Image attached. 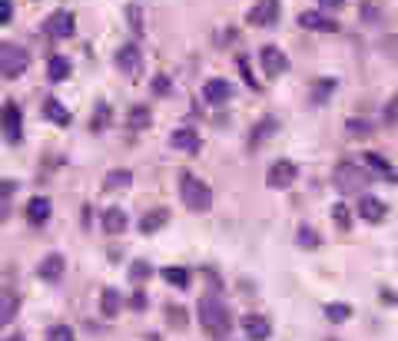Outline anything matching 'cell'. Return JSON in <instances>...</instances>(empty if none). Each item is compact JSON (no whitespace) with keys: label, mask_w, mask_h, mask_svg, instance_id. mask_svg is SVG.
I'll return each instance as SVG.
<instances>
[{"label":"cell","mask_w":398,"mask_h":341,"mask_svg":"<svg viewBox=\"0 0 398 341\" xmlns=\"http://www.w3.org/2000/svg\"><path fill=\"white\" fill-rule=\"evenodd\" d=\"M199 325L206 328V335L213 341H226L230 338V328H232V318H230V308L226 301L219 295H202L199 298Z\"/></svg>","instance_id":"6da1fadb"},{"label":"cell","mask_w":398,"mask_h":341,"mask_svg":"<svg viewBox=\"0 0 398 341\" xmlns=\"http://www.w3.org/2000/svg\"><path fill=\"white\" fill-rule=\"evenodd\" d=\"M349 315H352V308H349L345 301H329V305H325V318H329V322H336V325L349 322Z\"/></svg>","instance_id":"4316f807"},{"label":"cell","mask_w":398,"mask_h":341,"mask_svg":"<svg viewBox=\"0 0 398 341\" xmlns=\"http://www.w3.org/2000/svg\"><path fill=\"white\" fill-rule=\"evenodd\" d=\"M113 63H116V67H120L130 80H139V73H143V53H139L137 44H123L120 50H116Z\"/></svg>","instance_id":"5b68a950"},{"label":"cell","mask_w":398,"mask_h":341,"mask_svg":"<svg viewBox=\"0 0 398 341\" xmlns=\"http://www.w3.org/2000/svg\"><path fill=\"white\" fill-rule=\"evenodd\" d=\"M362 159H365V166H368V169H372V173H375V176H379V179H385L388 186H395V182H398V173H395V166L388 163L385 156H379V152H365Z\"/></svg>","instance_id":"4fadbf2b"},{"label":"cell","mask_w":398,"mask_h":341,"mask_svg":"<svg viewBox=\"0 0 398 341\" xmlns=\"http://www.w3.org/2000/svg\"><path fill=\"white\" fill-rule=\"evenodd\" d=\"M243 331L249 341H266L272 335V325H269V318L266 315H245L243 318Z\"/></svg>","instance_id":"8fae6325"},{"label":"cell","mask_w":398,"mask_h":341,"mask_svg":"<svg viewBox=\"0 0 398 341\" xmlns=\"http://www.w3.org/2000/svg\"><path fill=\"white\" fill-rule=\"evenodd\" d=\"M50 199H46V195H37V199H31V202H27V219H31L33 225H44L46 219H50Z\"/></svg>","instance_id":"7402d4cb"},{"label":"cell","mask_w":398,"mask_h":341,"mask_svg":"<svg viewBox=\"0 0 398 341\" xmlns=\"http://www.w3.org/2000/svg\"><path fill=\"white\" fill-rule=\"evenodd\" d=\"M146 341H159V338H156V335H150V338H146Z\"/></svg>","instance_id":"7dc6e473"},{"label":"cell","mask_w":398,"mask_h":341,"mask_svg":"<svg viewBox=\"0 0 398 341\" xmlns=\"http://www.w3.org/2000/svg\"><path fill=\"white\" fill-rule=\"evenodd\" d=\"M0 130H3L7 143H20V136H24V113H20V106L7 103L0 110Z\"/></svg>","instance_id":"8992f818"},{"label":"cell","mask_w":398,"mask_h":341,"mask_svg":"<svg viewBox=\"0 0 398 341\" xmlns=\"http://www.w3.org/2000/svg\"><path fill=\"white\" fill-rule=\"evenodd\" d=\"M169 222V209H150V212H143V219H139V232L143 236H153V232H159L163 225Z\"/></svg>","instance_id":"ac0fdd59"},{"label":"cell","mask_w":398,"mask_h":341,"mask_svg":"<svg viewBox=\"0 0 398 341\" xmlns=\"http://www.w3.org/2000/svg\"><path fill=\"white\" fill-rule=\"evenodd\" d=\"M245 24H252V27H276L279 24V0H259V3L245 14Z\"/></svg>","instance_id":"52a82bcc"},{"label":"cell","mask_w":398,"mask_h":341,"mask_svg":"<svg viewBox=\"0 0 398 341\" xmlns=\"http://www.w3.org/2000/svg\"><path fill=\"white\" fill-rule=\"evenodd\" d=\"M259 60H262V70H266V76H282L286 70H289V57H286L279 46H272V44L262 46Z\"/></svg>","instance_id":"9c48e42d"},{"label":"cell","mask_w":398,"mask_h":341,"mask_svg":"<svg viewBox=\"0 0 398 341\" xmlns=\"http://www.w3.org/2000/svg\"><path fill=\"white\" fill-rule=\"evenodd\" d=\"M180 193H183L186 209H193V212H209L213 209V189L206 182H199L196 176H189V173L180 176Z\"/></svg>","instance_id":"7a4b0ae2"},{"label":"cell","mask_w":398,"mask_h":341,"mask_svg":"<svg viewBox=\"0 0 398 341\" xmlns=\"http://www.w3.org/2000/svg\"><path fill=\"white\" fill-rule=\"evenodd\" d=\"M385 46H388V57H392V60H398V40H395V37H385L382 50H385Z\"/></svg>","instance_id":"7bdbcfd3"},{"label":"cell","mask_w":398,"mask_h":341,"mask_svg":"<svg viewBox=\"0 0 398 341\" xmlns=\"http://www.w3.org/2000/svg\"><path fill=\"white\" fill-rule=\"evenodd\" d=\"M166 322H169V328L183 331V328L189 325V318H186V308H183V305H169V308H166Z\"/></svg>","instance_id":"f546056e"},{"label":"cell","mask_w":398,"mask_h":341,"mask_svg":"<svg viewBox=\"0 0 398 341\" xmlns=\"http://www.w3.org/2000/svg\"><path fill=\"white\" fill-rule=\"evenodd\" d=\"M73 14L70 10H53V14L46 17V33L50 37H57V40H67V37H73Z\"/></svg>","instance_id":"30bf717a"},{"label":"cell","mask_w":398,"mask_h":341,"mask_svg":"<svg viewBox=\"0 0 398 341\" xmlns=\"http://www.w3.org/2000/svg\"><path fill=\"white\" fill-rule=\"evenodd\" d=\"M150 275H153V268H150V262H133V265H130V282H133V285L146 282Z\"/></svg>","instance_id":"d6a6232c"},{"label":"cell","mask_w":398,"mask_h":341,"mask_svg":"<svg viewBox=\"0 0 398 341\" xmlns=\"http://www.w3.org/2000/svg\"><path fill=\"white\" fill-rule=\"evenodd\" d=\"M345 133L352 136V139H365V136L372 133V126H368L365 119H349V123H345Z\"/></svg>","instance_id":"836d02e7"},{"label":"cell","mask_w":398,"mask_h":341,"mask_svg":"<svg viewBox=\"0 0 398 341\" xmlns=\"http://www.w3.org/2000/svg\"><path fill=\"white\" fill-rule=\"evenodd\" d=\"M163 279H166L173 288H189V272H186V268H180V265L163 268Z\"/></svg>","instance_id":"484cf974"},{"label":"cell","mask_w":398,"mask_h":341,"mask_svg":"<svg viewBox=\"0 0 398 341\" xmlns=\"http://www.w3.org/2000/svg\"><path fill=\"white\" fill-rule=\"evenodd\" d=\"M14 193H17V182H10V179H0V199H10Z\"/></svg>","instance_id":"b9f144b4"},{"label":"cell","mask_w":398,"mask_h":341,"mask_svg":"<svg viewBox=\"0 0 398 341\" xmlns=\"http://www.w3.org/2000/svg\"><path fill=\"white\" fill-rule=\"evenodd\" d=\"M130 305H133V308H146V295H143V292H133V298H130Z\"/></svg>","instance_id":"ee69618b"},{"label":"cell","mask_w":398,"mask_h":341,"mask_svg":"<svg viewBox=\"0 0 398 341\" xmlns=\"http://www.w3.org/2000/svg\"><path fill=\"white\" fill-rule=\"evenodd\" d=\"M358 216L365 222H382L385 216H388V206H385L382 199H375V195H362L358 199Z\"/></svg>","instance_id":"9a60e30c"},{"label":"cell","mask_w":398,"mask_h":341,"mask_svg":"<svg viewBox=\"0 0 398 341\" xmlns=\"http://www.w3.org/2000/svg\"><path fill=\"white\" fill-rule=\"evenodd\" d=\"M130 182H133V173H130V169H113V173H107V179H103V189L113 193V189H126Z\"/></svg>","instance_id":"d4e9b609"},{"label":"cell","mask_w":398,"mask_h":341,"mask_svg":"<svg viewBox=\"0 0 398 341\" xmlns=\"http://www.w3.org/2000/svg\"><path fill=\"white\" fill-rule=\"evenodd\" d=\"M120 305H123V298L116 288H103V295H100V308H103V315L107 318H116L120 315Z\"/></svg>","instance_id":"603a6c76"},{"label":"cell","mask_w":398,"mask_h":341,"mask_svg":"<svg viewBox=\"0 0 398 341\" xmlns=\"http://www.w3.org/2000/svg\"><path fill=\"white\" fill-rule=\"evenodd\" d=\"M169 146L183 149V152H199V133H196V130H189V126H183V130H173V136H169Z\"/></svg>","instance_id":"d6986e66"},{"label":"cell","mask_w":398,"mask_h":341,"mask_svg":"<svg viewBox=\"0 0 398 341\" xmlns=\"http://www.w3.org/2000/svg\"><path fill=\"white\" fill-rule=\"evenodd\" d=\"M46 341H73V328L53 325L50 331H46Z\"/></svg>","instance_id":"f35d334b"},{"label":"cell","mask_w":398,"mask_h":341,"mask_svg":"<svg viewBox=\"0 0 398 341\" xmlns=\"http://www.w3.org/2000/svg\"><path fill=\"white\" fill-rule=\"evenodd\" d=\"M382 123H385V126H392V130H398V96H392V100L385 103Z\"/></svg>","instance_id":"d590c367"},{"label":"cell","mask_w":398,"mask_h":341,"mask_svg":"<svg viewBox=\"0 0 398 341\" xmlns=\"http://www.w3.org/2000/svg\"><path fill=\"white\" fill-rule=\"evenodd\" d=\"M44 116L50 119V123H57V126H70V119H73L70 116V110H67L57 96H46L44 100Z\"/></svg>","instance_id":"ffe728a7"},{"label":"cell","mask_w":398,"mask_h":341,"mask_svg":"<svg viewBox=\"0 0 398 341\" xmlns=\"http://www.w3.org/2000/svg\"><path fill=\"white\" fill-rule=\"evenodd\" d=\"M107 123H110V106L107 103H96V113L90 116V130H93V133H100Z\"/></svg>","instance_id":"1f68e13d"},{"label":"cell","mask_w":398,"mask_h":341,"mask_svg":"<svg viewBox=\"0 0 398 341\" xmlns=\"http://www.w3.org/2000/svg\"><path fill=\"white\" fill-rule=\"evenodd\" d=\"M332 89H336V80H332V76L319 80V83H315V89H312V106H322V103H325V96H329Z\"/></svg>","instance_id":"4dcf8cb0"},{"label":"cell","mask_w":398,"mask_h":341,"mask_svg":"<svg viewBox=\"0 0 398 341\" xmlns=\"http://www.w3.org/2000/svg\"><path fill=\"white\" fill-rule=\"evenodd\" d=\"M322 7H332V10H338V7H342V3H345V0H319Z\"/></svg>","instance_id":"bcb514c9"},{"label":"cell","mask_w":398,"mask_h":341,"mask_svg":"<svg viewBox=\"0 0 398 341\" xmlns=\"http://www.w3.org/2000/svg\"><path fill=\"white\" fill-rule=\"evenodd\" d=\"M10 17H14V3H10V0H0V24H10Z\"/></svg>","instance_id":"60d3db41"},{"label":"cell","mask_w":398,"mask_h":341,"mask_svg":"<svg viewBox=\"0 0 398 341\" xmlns=\"http://www.w3.org/2000/svg\"><path fill=\"white\" fill-rule=\"evenodd\" d=\"M292 182H295V163L279 159V163L269 166V173H266V186L269 189H289Z\"/></svg>","instance_id":"ba28073f"},{"label":"cell","mask_w":398,"mask_h":341,"mask_svg":"<svg viewBox=\"0 0 398 341\" xmlns=\"http://www.w3.org/2000/svg\"><path fill=\"white\" fill-rule=\"evenodd\" d=\"M299 27L302 30H319V33H336L338 24H332V17L319 14V10H302V14H299Z\"/></svg>","instance_id":"7c38bea8"},{"label":"cell","mask_w":398,"mask_h":341,"mask_svg":"<svg viewBox=\"0 0 398 341\" xmlns=\"http://www.w3.org/2000/svg\"><path fill=\"white\" fill-rule=\"evenodd\" d=\"M63 268H67V259H63L60 252H50V255L44 259V262L37 265V275H40L44 282H60Z\"/></svg>","instance_id":"5bb4252c"},{"label":"cell","mask_w":398,"mask_h":341,"mask_svg":"<svg viewBox=\"0 0 398 341\" xmlns=\"http://www.w3.org/2000/svg\"><path fill=\"white\" fill-rule=\"evenodd\" d=\"M169 89H173V80H169V76H163V73L153 76V93L156 96H166Z\"/></svg>","instance_id":"ab89813d"},{"label":"cell","mask_w":398,"mask_h":341,"mask_svg":"<svg viewBox=\"0 0 398 341\" xmlns=\"http://www.w3.org/2000/svg\"><path fill=\"white\" fill-rule=\"evenodd\" d=\"M379 298H382V301H388V305H395V301H398V295H395V292H388V288H382V292H379Z\"/></svg>","instance_id":"f6af8a7d"},{"label":"cell","mask_w":398,"mask_h":341,"mask_svg":"<svg viewBox=\"0 0 398 341\" xmlns=\"http://www.w3.org/2000/svg\"><path fill=\"white\" fill-rule=\"evenodd\" d=\"M126 225H130V219H126L123 209H107V212H103V232H107V236H123Z\"/></svg>","instance_id":"44dd1931"},{"label":"cell","mask_w":398,"mask_h":341,"mask_svg":"<svg viewBox=\"0 0 398 341\" xmlns=\"http://www.w3.org/2000/svg\"><path fill=\"white\" fill-rule=\"evenodd\" d=\"M230 96H232V87L226 80H206V87H202V100H206V103L223 106Z\"/></svg>","instance_id":"e0dca14e"},{"label":"cell","mask_w":398,"mask_h":341,"mask_svg":"<svg viewBox=\"0 0 398 341\" xmlns=\"http://www.w3.org/2000/svg\"><path fill=\"white\" fill-rule=\"evenodd\" d=\"M150 119H153V113H150L146 106H133L126 123H130V130H146V126H150Z\"/></svg>","instance_id":"f1b7e54d"},{"label":"cell","mask_w":398,"mask_h":341,"mask_svg":"<svg viewBox=\"0 0 398 341\" xmlns=\"http://www.w3.org/2000/svg\"><path fill=\"white\" fill-rule=\"evenodd\" d=\"M27 67H31V53L24 46H14V44L0 46V76L17 80V76L27 73Z\"/></svg>","instance_id":"3957f363"},{"label":"cell","mask_w":398,"mask_h":341,"mask_svg":"<svg viewBox=\"0 0 398 341\" xmlns=\"http://www.w3.org/2000/svg\"><path fill=\"white\" fill-rule=\"evenodd\" d=\"M279 133V119L276 116H262L256 126H252V133H249V146L256 149V146H262L266 139H272V136Z\"/></svg>","instance_id":"2e32d148"},{"label":"cell","mask_w":398,"mask_h":341,"mask_svg":"<svg viewBox=\"0 0 398 341\" xmlns=\"http://www.w3.org/2000/svg\"><path fill=\"white\" fill-rule=\"evenodd\" d=\"M295 242H299L302 249H319V236H315V229H306V225L299 229V238H295Z\"/></svg>","instance_id":"74e56055"},{"label":"cell","mask_w":398,"mask_h":341,"mask_svg":"<svg viewBox=\"0 0 398 341\" xmlns=\"http://www.w3.org/2000/svg\"><path fill=\"white\" fill-rule=\"evenodd\" d=\"M17 308H20V298H17V295H0V325L14 322Z\"/></svg>","instance_id":"83f0119b"},{"label":"cell","mask_w":398,"mask_h":341,"mask_svg":"<svg viewBox=\"0 0 398 341\" xmlns=\"http://www.w3.org/2000/svg\"><path fill=\"white\" fill-rule=\"evenodd\" d=\"M332 219H336L338 229H349V225H352V212H349L345 202H336V206H332Z\"/></svg>","instance_id":"e575fe53"},{"label":"cell","mask_w":398,"mask_h":341,"mask_svg":"<svg viewBox=\"0 0 398 341\" xmlns=\"http://www.w3.org/2000/svg\"><path fill=\"white\" fill-rule=\"evenodd\" d=\"M368 182V176H365V169H358L355 163H338L336 166V173H332V186H336L342 195H352V193H358L362 186Z\"/></svg>","instance_id":"277c9868"},{"label":"cell","mask_w":398,"mask_h":341,"mask_svg":"<svg viewBox=\"0 0 398 341\" xmlns=\"http://www.w3.org/2000/svg\"><path fill=\"white\" fill-rule=\"evenodd\" d=\"M46 76H50L53 83H63V80L70 76V60L67 57H50V63H46Z\"/></svg>","instance_id":"cb8c5ba5"},{"label":"cell","mask_w":398,"mask_h":341,"mask_svg":"<svg viewBox=\"0 0 398 341\" xmlns=\"http://www.w3.org/2000/svg\"><path fill=\"white\" fill-rule=\"evenodd\" d=\"M126 20H130V30H133V33H143V10H139L137 3L126 7Z\"/></svg>","instance_id":"8d00e7d4"}]
</instances>
